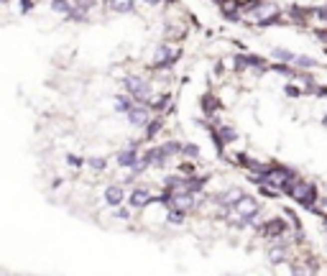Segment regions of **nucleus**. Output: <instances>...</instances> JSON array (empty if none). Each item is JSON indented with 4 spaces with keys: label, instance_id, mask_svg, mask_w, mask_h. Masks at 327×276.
I'll return each mask as SVG.
<instances>
[{
    "label": "nucleus",
    "instance_id": "1",
    "mask_svg": "<svg viewBox=\"0 0 327 276\" xmlns=\"http://www.w3.org/2000/svg\"><path fill=\"white\" fill-rule=\"evenodd\" d=\"M284 192H287L289 197H294L297 202H302V205H312V202H315V187H312L310 182H299V179L287 182V184H284Z\"/></svg>",
    "mask_w": 327,
    "mask_h": 276
},
{
    "label": "nucleus",
    "instance_id": "2",
    "mask_svg": "<svg viewBox=\"0 0 327 276\" xmlns=\"http://www.w3.org/2000/svg\"><path fill=\"white\" fill-rule=\"evenodd\" d=\"M125 90L133 95L136 105H143L146 100H151V87H148V82H143L141 77H128L125 79Z\"/></svg>",
    "mask_w": 327,
    "mask_h": 276
},
{
    "label": "nucleus",
    "instance_id": "3",
    "mask_svg": "<svg viewBox=\"0 0 327 276\" xmlns=\"http://www.w3.org/2000/svg\"><path fill=\"white\" fill-rule=\"evenodd\" d=\"M128 120L133 125H146L148 123V110L143 108V105H133V108L128 110Z\"/></svg>",
    "mask_w": 327,
    "mask_h": 276
},
{
    "label": "nucleus",
    "instance_id": "4",
    "mask_svg": "<svg viewBox=\"0 0 327 276\" xmlns=\"http://www.w3.org/2000/svg\"><path fill=\"white\" fill-rule=\"evenodd\" d=\"M136 148H138V143H130L125 151H120V156H118V164L120 166H136V161H138V156H136Z\"/></svg>",
    "mask_w": 327,
    "mask_h": 276
},
{
    "label": "nucleus",
    "instance_id": "5",
    "mask_svg": "<svg viewBox=\"0 0 327 276\" xmlns=\"http://www.w3.org/2000/svg\"><path fill=\"white\" fill-rule=\"evenodd\" d=\"M105 202L113 205V207H118V205L123 202V187H107V189H105Z\"/></svg>",
    "mask_w": 327,
    "mask_h": 276
},
{
    "label": "nucleus",
    "instance_id": "6",
    "mask_svg": "<svg viewBox=\"0 0 327 276\" xmlns=\"http://www.w3.org/2000/svg\"><path fill=\"white\" fill-rule=\"evenodd\" d=\"M148 202H151L148 189H136V192L130 195V205H133V207H146Z\"/></svg>",
    "mask_w": 327,
    "mask_h": 276
},
{
    "label": "nucleus",
    "instance_id": "7",
    "mask_svg": "<svg viewBox=\"0 0 327 276\" xmlns=\"http://www.w3.org/2000/svg\"><path fill=\"white\" fill-rule=\"evenodd\" d=\"M284 228H287V225L281 223V220H271V223H266V225H264V233L274 238V236H281V233H284Z\"/></svg>",
    "mask_w": 327,
    "mask_h": 276
},
{
    "label": "nucleus",
    "instance_id": "8",
    "mask_svg": "<svg viewBox=\"0 0 327 276\" xmlns=\"http://www.w3.org/2000/svg\"><path fill=\"white\" fill-rule=\"evenodd\" d=\"M133 97H128V95H120V97H115V108L120 110V113H128L130 108H133Z\"/></svg>",
    "mask_w": 327,
    "mask_h": 276
},
{
    "label": "nucleus",
    "instance_id": "9",
    "mask_svg": "<svg viewBox=\"0 0 327 276\" xmlns=\"http://www.w3.org/2000/svg\"><path fill=\"white\" fill-rule=\"evenodd\" d=\"M284 256H287V248H284V246H276V248H271V251H269V259H271L274 264H279Z\"/></svg>",
    "mask_w": 327,
    "mask_h": 276
},
{
    "label": "nucleus",
    "instance_id": "10",
    "mask_svg": "<svg viewBox=\"0 0 327 276\" xmlns=\"http://www.w3.org/2000/svg\"><path fill=\"white\" fill-rule=\"evenodd\" d=\"M294 64H299V67H317V61L310 59V56H294Z\"/></svg>",
    "mask_w": 327,
    "mask_h": 276
},
{
    "label": "nucleus",
    "instance_id": "11",
    "mask_svg": "<svg viewBox=\"0 0 327 276\" xmlns=\"http://www.w3.org/2000/svg\"><path fill=\"white\" fill-rule=\"evenodd\" d=\"M274 56H279L281 61H294V54H292V51H284V49H276Z\"/></svg>",
    "mask_w": 327,
    "mask_h": 276
},
{
    "label": "nucleus",
    "instance_id": "12",
    "mask_svg": "<svg viewBox=\"0 0 327 276\" xmlns=\"http://www.w3.org/2000/svg\"><path fill=\"white\" fill-rule=\"evenodd\" d=\"M182 220H184V212H179V210L169 212V223H182Z\"/></svg>",
    "mask_w": 327,
    "mask_h": 276
},
{
    "label": "nucleus",
    "instance_id": "13",
    "mask_svg": "<svg viewBox=\"0 0 327 276\" xmlns=\"http://www.w3.org/2000/svg\"><path fill=\"white\" fill-rule=\"evenodd\" d=\"M294 276H312L307 271V266H302V264H294Z\"/></svg>",
    "mask_w": 327,
    "mask_h": 276
},
{
    "label": "nucleus",
    "instance_id": "14",
    "mask_svg": "<svg viewBox=\"0 0 327 276\" xmlns=\"http://www.w3.org/2000/svg\"><path fill=\"white\" fill-rule=\"evenodd\" d=\"M182 151H184L187 156H197V154H200V148H197V146H184Z\"/></svg>",
    "mask_w": 327,
    "mask_h": 276
},
{
    "label": "nucleus",
    "instance_id": "15",
    "mask_svg": "<svg viewBox=\"0 0 327 276\" xmlns=\"http://www.w3.org/2000/svg\"><path fill=\"white\" fill-rule=\"evenodd\" d=\"M154 108H156V110H164V108H169V97H159V102H154Z\"/></svg>",
    "mask_w": 327,
    "mask_h": 276
},
{
    "label": "nucleus",
    "instance_id": "16",
    "mask_svg": "<svg viewBox=\"0 0 327 276\" xmlns=\"http://www.w3.org/2000/svg\"><path fill=\"white\" fill-rule=\"evenodd\" d=\"M133 5L130 3H113V10H120V13H125V10H130Z\"/></svg>",
    "mask_w": 327,
    "mask_h": 276
},
{
    "label": "nucleus",
    "instance_id": "17",
    "mask_svg": "<svg viewBox=\"0 0 327 276\" xmlns=\"http://www.w3.org/2000/svg\"><path fill=\"white\" fill-rule=\"evenodd\" d=\"M51 8H54V10H61V13H64V10H72V5H69V3H54Z\"/></svg>",
    "mask_w": 327,
    "mask_h": 276
},
{
    "label": "nucleus",
    "instance_id": "18",
    "mask_svg": "<svg viewBox=\"0 0 327 276\" xmlns=\"http://www.w3.org/2000/svg\"><path fill=\"white\" fill-rule=\"evenodd\" d=\"M90 164H92L95 169H105V159H90Z\"/></svg>",
    "mask_w": 327,
    "mask_h": 276
},
{
    "label": "nucleus",
    "instance_id": "19",
    "mask_svg": "<svg viewBox=\"0 0 327 276\" xmlns=\"http://www.w3.org/2000/svg\"><path fill=\"white\" fill-rule=\"evenodd\" d=\"M159 125H161V120H156V123H151V125H148V136H154V133L159 131Z\"/></svg>",
    "mask_w": 327,
    "mask_h": 276
},
{
    "label": "nucleus",
    "instance_id": "20",
    "mask_svg": "<svg viewBox=\"0 0 327 276\" xmlns=\"http://www.w3.org/2000/svg\"><path fill=\"white\" fill-rule=\"evenodd\" d=\"M67 161H69V164H72V166H79V164H82V161H79V159H77V156H69V159H67Z\"/></svg>",
    "mask_w": 327,
    "mask_h": 276
},
{
    "label": "nucleus",
    "instance_id": "21",
    "mask_svg": "<svg viewBox=\"0 0 327 276\" xmlns=\"http://www.w3.org/2000/svg\"><path fill=\"white\" fill-rule=\"evenodd\" d=\"M320 210H322V212H327V200H322V205H320Z\"/></svg>",
    "mask_w": 327,
    "mask_h": 276
},
{
    "label": "nucleus",
    "instance_id": "22",
    "mask_svg": "<svg viewBox=\"0 0 327 276\" xmlns=\"http://www.w3.org/2000/svg\"><path fill=\"white\" fill-rule=\"evenodd\" d=\"M325 125H327V115H325Z\"/></svg>",
    "mask_w": 327,
    "mask_h": 276
}]
</instances>
